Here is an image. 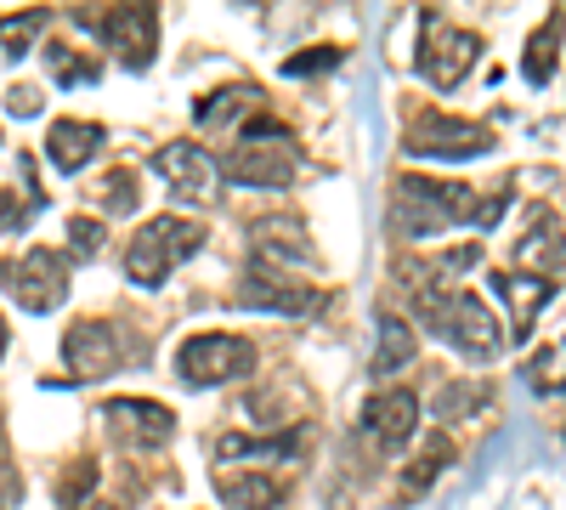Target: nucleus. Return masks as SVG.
Returning <instances> with one entry per match:
<instances>
[{"instance_id":"obj_10","label":"nucleus","mask_w":566,"mask_h":510,"mask_svg":"<svg viewBox=\"0 0 566 510\" xmlns=\"http://www.w3.org/2000/svg\"><path fill=\"white\" fill-rule=\"evenodd\" d=\"M154 170L165 176V188L187 205H210L216 199V181H221V159L199 143H165L154 154Z\"/></svg>"},{"instance_id":"obj_22","label":"nucleus","mask_w":566,"mask_h":510,"mask_svg":"<svg viewBox=\"0 0 566 510\" xmlns=\"http://www.w3.org/2000/svg\"><path fill=\"white\" fill-rule=\"evenodd\" d=\"M448 459H453V443H448V437L437 431L431 443H424V448H419V454L408 459V471H402V499H419L424 488H431V482H437V477L448 471Z\"/></svg>"},{"instance_id":"obj_21","label":"nucleus","mask_w":566,"mask_h":510,"mask_svg":"<svg viewBox=\"0 0 566 510\" xmlns=\"http://www.w3.org/2000/svg\"><path fill=\"white\" fill-rule=\"evenodd\" d=\"M560 34H566V18H560V12H549V18L538 23V34L527 40V58H522V74H527L533 85H544V80L555 74V58H560Z\"/></svg>"},{"instance_id":"obj_12","label":"nucleus","mask_w":566,"mask_h":510,"mask_svg":"<svg viewBox=\"0 0 566 510\" xmlns=\"http://www.w3.org/2000/svg\"><path fill=\"white\" fill-rule=\"evenodd\" d=\"M12 295L23 312H52L69 301V256L34 244L18 267H12Z\"/></svg>"},{"instance_id":"obj_6","label":"nucleus","mask_w":566,"mask_h":510,"mask_svg":"<svg viewBox=\"0 0 566 510\" xmlns=\"http://www.w3.org/2000/svg\"><path fill=\"white\" fill-rule=\"evenodd\" d=\"M255 368V346L250 335H227V330H210V335H187L176 346V375L187 386H227Z\"/></svg>"},{"instance_id":"obj_3","label":"nucleus","mask_w":566,"mask_h":510,"mask_svg":"<svg viewBox=\"0 0 566 510\" xmlns=\"http://www.w3.org/2000/svg\"><path fill=\"white\" fill-rule=\"evenodd\" d=\"M301 170V148H295V136L283 131L277 119H250L244 136H239V148H232L221 159V176H232L239 188H290Z\"/></svg>"},{"instance_id":"obj_11","label":"nucleus","mask_w":566,"mask_h":510,"mask_svg":"<svg viewBox=\"0 0 566 510\" xmlns=\"http://www.w3.org/2000/svg\"><path fill=\"white\" fill-rule=\"evenodd\" d=\"M63 363H69L74 381H103V375H114V368L125 363V341H119L114 323L80 318L74 330L63 335Z\"/></svg>"},{"instance_id":"obj_24","label":"nucleus","mask_w":566,"mask_h":510,"mask_svg":"<svg viewBox=\"0 0 566 510\" xmlns=\"http://www.w3.org/2000/svg\"><path fill=\"white\" fill-rule=\"evenodd\" d=\"M255 97H261L255 85H221V91H210V97H199V125L216 131V125H227L232 114L255 108Z\"/></svg>"},{"instance_id":"obj_5","label":"nucleus","mask_w":566,"mask_h":510,"mask_svg":"<svg viewBox=\"0 0 566 510\" xmlns=\"http://www.w3.org/2000/svg\"><path fill=\"white\" fill-rule=\"evenodd\" d=\"M74 23L97 29L125 69H148L159 52V7H148V0H130V7H74Z\"/></svg>"},{"instance_id":"obj_33","label":"nucleus","mask_w":566,"mask_h":510,"mask_svg":"<svg viewBox=\"0 0 566 510\" xmlns=\"http://www.w3.org/2000/svg\"><path fill=\"white\" fill-rule=\"evenodd\" d=\"M40 103H45V97H40L34 85H12V91H7V108H12L18 119H34V114H40Z\"/></svg>"},{"instance_id":"obj_15","label":"nucleus","mask_w":566,"mask_h":510,"mask_svg":"<svg viewBox=\"0 0 566 510\" xmlns=\"http://www.w3.org/2000/svg\"><path fill=\"white\" fill-rule=\"evenodd\" d=\"M413 426H419V397H413L408 386L374 392L368 408H363V431H368V443L380 448V454H397V448L413 437Z\"/></svg>"},{"instance_id":"obj_16","label":"nucleus","mask_w":566,"mask_h":510,"mask_svg":"<svg viewBox=\"0 0 566 510\" xmlns=\"http://www.w3.org/2000/svg\"><path fill=\"white\" fill-rule=\"evenodd\" d=\"M97 154H103V125L97 119H57L52 131H45V159H52L63 176L85 170Z\"/></svg>"},{"instance_id":"obj_18","label":"nucleus","mask_w":566,"mask_h":510,"mask_svg":"<svg viewBox=\"0 0 566 510\" xmlns=\"http://www.w3.org/2000/svg\"><path fill=\"white\" fill-rule=\"evenodd\" d=\"M493 284H499V295L510 301V312H515V335H533V323H538V312H544V301L555 295V278H515V272H493Z\"/></svg>"},{"instance_id":"obj_23","label":"nucleus","mask_w":566,"mask_h":510,"mask_svg":"<svg viewBox=\"0 0 566 510\" xmlns=\"http://www.w3.org/2000/svg\"><path fill=\"white\" fill-rule=\"evenodd\" d=\"M295 448H301L295 431H277V437H221L216 443L221 459H244V466H250V459H255V466H261V459H295Z\"/></svg>"},{"instance_id":"obj_32","label":"nucleus","mask_w":566,"mask_h":510,"mask_svg":"<svg viewBox=\"0 0 566 510\" xmlns=\"http://www.w3.org/2000/svg\"><path fill=\"white\" fill-rule=\"evenodd\" d=\"M23 504V471L12 459H0V510H18Z\"/></svg>"},{"instance_id":"obj_1","label":"nucleus","mask_w":566,"mask_h":510,"mask_svg":"<svg viewBox=\"0 0 566 510\" xmlns=\"http://www.w3.org/2000/svg\"><path fill=\"white\" fill-rule=\"evenodd\" d=\"M499 216H504V194H476V188H464V181H431V176H397L391 205H386V221H391L397 239L442 233L453 221L493 227Z\"/></svg>"},{"instance_id":"obj_8","label":"nucleus","mask_w":566,"mask_h":510,"mask_svg":"<svg viewBox=\"0 0 566 510\" xmlns=\"http://www.w3.org/2000/svg\"><path fill=\"white\" fill-rule=\"evenodd\" d=\"M408 154H431V159H476L493 148V131L476 125V119H453L442 108H424L408 119V136H402Z\"/></svg>"},{"instance_id":"obj_26","label":"nucleus","mask_w":566,"mask_h":510,"mask_svg":"<svg viewBox=\"0 0 566 510\" xmlns=\"http://www.w3.org/2000/svg\"><path fill=\"white\" fill-rule=\"evenodd\" d=\"M136 199H142V188H136V170H108L103 181H97V205L108 210V216H130L136 210Z\"/></svg>"},{"instance_id":"obj_31","label":"nucleus","mask_w":566,"mask_h":510,"mask_svg":"<svg viewBox=\"0 0 566 510\" xmlns=\"http://www.w3.org/2000/svg\"><path fill=\"white\" fill-rule=\"evenodd\" d=\"M45 63H52V74L63 80V85H85V80H97V63H80L69 45H52V52H45Z\"/></svg>"},{"instance_id":"obj_36","label":"nucleus","mask_w":566,"mask_h":510,"mask_svg":"<svg viewBox=\"0 0 566 510\" xmlns=\"http://www.w3.org/2000/svg\"><path fill=\"white\" fill-rule=\"evenodd\" d=\"M7 341H12V335H7V323H0V357H7Z\"/></svg>"},{"instance_id":"obj_20","label":"nucleus","mask_w":566,"mask_h":510,"mask_svg":"<svg viewBox=\"0 0 566 510\" xmlns=\"http://www.w3.org/2000/svg\"><path fill=\"white\" fill-rule=\"evenodd\" d=\"M413 352H419V341H413V330L402 318H391V312H380V346H374V375H402V368L413 363Z\"/></svg>"},{"instance_id":"obj_17","label":"nucleus","mask_w":566,"mask_h":510,"mask_svg":"<svg viewBox=\"0 0 566 510\" xmlns=\"http://www.w3.org/2000/svg\"><path fill=\"white\" fill-rule=\"evenodd\" d=\"M216 499L227 510H277L283 504V482L266 471H221L216 477Z\"/></svg>"},{"instance_id":"obj_28","label":"nucleus","mask_w":566,"mask_h":510,"mask_svg":"<svg viewBox=\"0 0 566 510\" xmlns=\"http://www.w3.org/2000/svg\"><path fill=\"white\" fill-rule=\"evenodd\" d=\"M103 244H108V227L97 216H74L69 221V256L91 261V256H103Z\"/></svg>"},{"instance_id":"obj_14","label":"nucleus","mask_w":566,"mask_h":510,"mask_svg":"<svg viewBox=\"0 0 566 510\" xmlns=\"http://www.w3.org/2000/svg\"><path fill=\"white\" fill-rule=\"evenodd\" d=\"M250 261H266V267H317V250L306 239L301 216H261L250 221Z\"/></svg>"},{"instance_id":"obj_35","label":"nucleus","mask_w":566,"mask_h":510,"mask_svg":"<svg viewBox=\"0 0 566 510\" xmlns=\"http://www.w3.org/2000/svg\"><path fill=\"white\" fill-rule=\"evenodd\" d=\"M74 510H119V504H108V499H97V493H91L85 504H74Z\"/></svg>"},{"instance_id":"obj_9","label":"nucleus","mask_w":566,"mask_h":510,"mask_svg":"<svg viewBox=\"0 0 566 510\" xmlns=\"http://www.w3.org/2000/svg\"><path fill=\"white\" fill-rule=\"evenodd\" d=\"M482 58V34L453 29L442 18H424V45H419V74L431 80L437 91H453Z\"/></svg>"},{"instance_id":"obj_29","label":"nucleus","mask_w":566,"mask_h":510,"mask_svg":"<svg viewBox=\"0 0 566 510\" xmlns=\"http://www.w3.org/2000/svg\"><path fill=\"white\" fill-rule=\"evenodd\" d=\"M527 381H533L538 392H566V341H560L555 352H538V357H533Z\"/></svg>"},{"instance_id":"obj_13","label":"nucleus","mask_w":566,"mask_h":510,"mask_svg":"<svg viewBox=\"0 0 566 510\" xmlns=\"http://www.w3.org/2000/svg\"><path fill=\"white\" fill-rule=\"evenodd\" d=\"M103 420L119 448H159L176 437V414L154 397H114V403H103Z\"/></svg>"},{"instance_id":"obj_2","label":"nucleus","mask_w":566,"mask_h":510,"mask_svg":"<svg viewBox=\"0 0 566 510\" xmlns=\"http://www.w3.org/2000/svg\"><path fill=\"white\" fill-rule=\"evenodd\" d=\"M413 312H419L424 323H431V335H442L453 352L476 357V363L499 357V346H504V330L493 323L488 301H476L470 290H448V284L413 290Z\"/></svg>"},{"instance_id":"obj_34","label":"nucleus","mask_w":566,"mask_h":510,"mask_svg":"<svg viewBox=\"0 0 566 510\" xmlns=\"http://www.w3.org/2000/svg\"><path fill=\"white\" fill-rule=\"evenodd\" d=\"M23 216H29V205H23L12 188H0V233H12V227H23Z\"/></svg>"},{"instance_id":"obj_19","label":"nucleus","mask_w":566,"mask_h":510,"mask_svg":"<svg viewBox=\"0 0 566 510\" xmlns=\"http://www.w3.org/2000/svg\"><path fill=\"white\" fill-rule=\"evenodd\" d=\"M515 261H522V267H544V272H555L566 261V239H560V227H555L549 210H533V233H522Z\"/></svg>"},{"instance_id":"obj_30","label":"nucleus","mask_w":566,"mask_h":510,"mask_svg":"<svg viewBox=\"0 0 566 510\" xmlns=\"http://www.w3.org/2000/svg\"><path fill=\"white\" fill-rule=\"evenodd\" d=\"M340 45H312V52H295L290 63H283V74L290 80H306V74H328V69H340Z\"/></svg>"},{"instance_id":"obj_7","label":"nucleus","mask_w":566,"mask_h":510,"mask_svg":"<svg viewBox=\"0 0 566 510\" xmlns=\"http://www.w3.org/2000/svg\"><path fill=\"white\" fill-rule=\"evenodd\" d=\"M239 306H250V312H283V318H317L328 306V295L312 284V278H295L290 267L250 261L244 267V284H239Z\"/></svg>"},{"instance_id":"obj_27","label":"nucleus","mask_w":566,"mask_h":510,"mask_svg":"<svg viewBox=\"0 0 566 510\" xmlns=\"http://www.w3.org/2000/svg\"><path fill=\"white\" fill-rule=\"evenodd\" d=\"M97 477H103V466H97V459H74V466L57 477V499H63V510H74V504H85L91 499V488H97Z\"/></svg>"},{"instance_id":"obj_4","label":"nucleus","mask_w":566,"mask_h":510,"mask_svg":"<svg viewBox=\"0 0 566 510\" xmlns=\"http://www.w3.org/2000/svg\"><path fill=\"white\" fill-rule=\"evenodd\" d=\"M199 250H205V227L199 221H187V216H154V221H142V233L125 250V278L154 290V284H165V278L187 256H199Z\"/></svg>"},{"instance_id":"obj_25","label":"nucleus","mask_w":566,"mask_h":510,"mask_svg":"<svg viewBox=\"0 0 566 510\" xmlns=\"http://www.w3.org/2000/svg\"><path fill=\"white\" fill-rule=\"evenodd\" d=\"M45 18L52 12H12V18H0V63H12V58H23L29 45L40 40V29H45Z\"/></svg>"}]
</instances>
